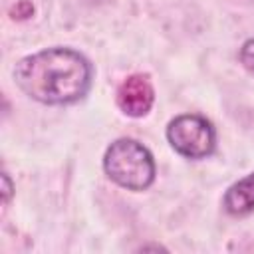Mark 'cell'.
<instances>
[{
    "label": "cell",
    "mask_w": 254,
    "mask_h": 254,
    "mask_svg": "<svg viewBox=\"0 0 254 254\" xmlns=\"http://www.w3.org/2000/svg\"><path fill=\"white\" fill-rule=\"evenodd\" d=\"M240 62H242V65L250 73H254V38H250V40H246L242 44V48H240Z\"/></svg>",
    "instance_id": "6"
},
{
    "label": "cell",
    "mask_w": 254,
    "mask_h": 254,
    "mask_svg": "<svg viewBox=\"0 0 254 254\" xmlns=\"http://www.w3.org/2000/svg\"><path fill=\"white\" fill-rule=\"evenodd\" d=\"M167 141L187 159H204L216 147V131L206 117L183 113L167 125Z\"/></svg>",
    "instance_id": "3"
},
{
    "label": "cell",
    "mask_w": 254,
    "mask_h": 254,
    "mask_svg": "<svg viewBox=\"0 0 254 254\" xmlns=\"http://www.w3.org/2000/svg\"><path fill=\"white\" fill-rule=\"evenodd\" d=\"M105 175L127 190H145L155 181V161L151 151L135 141L121 137L113 141L103 155Z\"/></svg>",
    "instance_id": "2"
},
{
    "label": "cell",
    "mask_w": 254,
    "mask_h": 254,
    "mask_svg": "<svg viewBox=\"0 0 254 254\" xmlns=\"http://www.w3.org/2000/svg\"><path fill=\"white\" fill-rule=\"evenodd\" d=\"M10 194H12V183H10L8 173H4L2 175V198H4V202L10 200Z\"/></svg>",
    "instance_id": "7"
},
{
    "label": "cell",
    "mask_w": 254,
    "mask_h": 254,
    "mask_svg": "<svg viewBox=\"0 0 254 254\" xmlns=\"http://www.w3.org/2000/svg\"><path fill=\"white\" fill-rule=\"evenodd\" d=\"M224 208L232 216H244L254 210V173L228 187L224 194Z\"/></svg>",
    "instance_id": "5"
},
{
    "label": "cell",
    "mask_w": 254,
    "mask_h": 254,
    "mask_svg": "<svg viewBox=\"0 0 254 254\" xmlns=\"http://www.w3.org/2000/svg\"><path fill=\"white\" fill-rule=\"evenodd\" d=\"M155 101V91L147 75H129L117 89V105L129 117H143Z\"/></svg>",
    "instance_id": "4"
},
{
    "label": "cell",
    "mask_w": 254,
    "mask_h": 254,
    "mask_svg": "<svg viewBox=\"0 0 254 254\" xmlns=\"http://www.w3.org/2000/svg\"><path fill=\"white\" fill-rule=\"evenodd\" d=\"M89 62L71 48H48L22 58L14 67L16 85L34 101L69 105L91 87Z\"/></svg>",
    "instance_id": "1"
}]
</instances>
